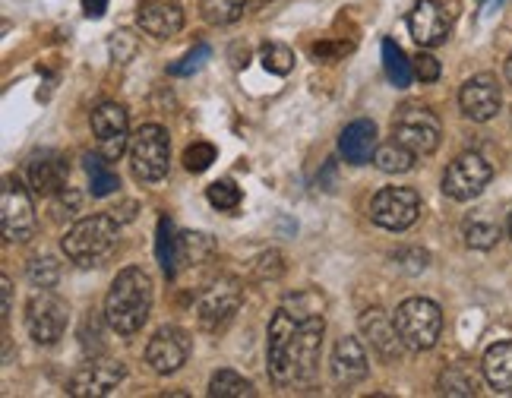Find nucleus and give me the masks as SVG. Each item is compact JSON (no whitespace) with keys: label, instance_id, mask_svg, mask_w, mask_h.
I'll return each instance as SVG.
<instances>
[{"label":"nucleus","instance_id":"21","mask_svg":"<svg viewBox=\"0 0 512 398\" xmlns=\"http://www.w3.org/2000/svg\"><path fill=\"white\" fill-rule=\"evenodd\" d=\"M136 23L155 38H174L184 29V10L177 4H168V0H146L140 13H136Z\"/></svg>","mask_w":512,"mask_h":398},{"label":"nucleus","instance_id":"3","mask_svg":"<svg viewBox=\"0 0 512 398\" xmlns=\"http://www.w3.org/2000/svg\"><path fill=\"white\" fill-rule=\"evenodd\" d=\"M117 241H121V222L114 215H86L67 231L61 250L70 263L89 269L102 266L117 250Z\"/></svg>","mask_w":512,"mask_h":398},{"label":"nucleus","instance_id":"36","mask_svg":"<svg viewBox=\"0 0 512 398\" xmlns=\"http://www.w3.org/2000/svg\"><path fill=\"white\" fill-rule=\"evenodd\" d=\"M209 57H212V48H209V45H196L193 51H187V54L181 57V61L171 64L168 73H171V76H193L196 70H203V67H206Z\"/></svg>","mask_w":512,"mask_h":398},{"label":"nucleus","instance_id":"12","mask_svg":"<svg viewBox=\"0 0 512 398\" xmlns=\"http://www.w3.org/2000/svg\"><path fill=\"white\" fill-rule=\"evenodd\" d=\"M124 376H127V370L121 361H111V357H89V361L70 376L67 392L76 398H102L121 386Z\"/></svg>","mask_w":512,"mask_h":398},{"label":"nucleus","instance_id":"33","mask_svg":"<svg viewBox=\"0 0 512 398\" xmlns=\"http://www.w3.org/2000/svg\"><path fill=\"white\" fill-rule=\"evenodd\" d=\"M206 199L219 212H234L241 206V187H234V181H215V184H209Z\"/></svg>","mask_w":512,"mask_h":398},{"label":"nucleus","instance_id":"42","mask_svg":"<svg viewBox=\"0 0 512 398\" xmlns=\"http://www.w3.org/2000/svg\"><path fill=\"white\" fill-rule=\"evenodd\" d=\"M0 288H4V320L13 313V285H10V278L4 275L0 278Z\"/></svg>","mask_w":512,"mask_h":398},{"label":"nucleus","instance_id":"27","mask_svg":"<svg viewBox=\"0 0 512 398\" xmlns=\"http://www.w3.org/2000/svg\"><path fill=\"white\" fill-rule=\"evenodd\" d=\"M383 70H386V79L396 89H408L411 76H415V67H411L405 51L396 42H392V38H383Z\"/></svg>","mask_w":512,"mask_h":398},{"label":"nucleus","instance_id":"30","mask_svg":"<svg viewBox=\"0 0 512 398\" xmlns=\"http://www.w3.org/2000/svg\"><path fill=\"white\" fill-rule=\"evenodd\" d=\"M203 19L209 26H231L247 10V0H200Z\"/></svg>","mask_w":512,"mask_h":398},{"label":"nucleus","instance_id":"15","mask_svg":"<svg viewBox=\"0 0 512 398\" xmlns=\"http://www.w3.org/2000/svg\"><path fill=\"white\" fill-rule=\"evenodd\" d=\"M361 335L370 342V348L377 351L386 364H396L402 361V351H405V342H402V335H399V326H396V316H389L386 310L380 307H370L361 313Z\"/></svg>","mask_w":512,"mask_h":398},{"label":"nucleus","instance_id":"38","mask_svg":"<svg viewBox=\"0 0 512 398\" xmlns=\"http://www.w3.org/2000/svg\"><path fill=\"white\" fill-rule=\"evenodd\" d=\"M411 67H415V76L421 79V83H437V79H440V61L433 54H427V51L418 54Z\"/></svg>","mask_w":512,"mask_h":398},{"label":"nucleus","instance_id":"32","mask_svg":"<svg viewBox=\"0 0 512 398\" xmlns=\"http://www.w3.org/2000/svg\"><path fill=\"white\" fill-rule=\"evenodd\" d=\"M260 61H263V67H266L272 76H288V73L294 70V51L285 48V45L269 42V45H263V51H260Z\"/></svg>","mask_w":512,"mask_h":398},{"label":"nucleus","instance_id":"7","mask_svg":"<svg viewBox=\"0 0 512 398\" xmlns=\"http://www.w3.org/2000/svg\"><path fill=\"white\" fill-rule=\"evenodd\" d=\"M392 136L415 155H433L440 146V117L424 105H402L392 117Z\"/></svg>","mask_w":512,"mask_h":398},{"label":"nucleus","instance_id":"41","mask_svg":"<svg viewBox=\"0 0 512 398\" xmlns=\"http://www.w3.org/2000/svg\"><path fill=\"white\" fill-rule=\"evenodd\" d=\"M111 215L117 218V222H133V218H136V203H130V199H127V203L121 206V209H111Z\"/></svg>","mask_w":512,"mask_h":398},{"label":"nucleus","instance_id":"40","mask_svg":"<svg viewBox=\"0 0 512 398\" xmlns=\"http://www.w3.org/2000/svg\"><path fill=\"white\" fill-rule=\"evenodd\" d=\"M348 51V45H332V42H320V45H313L310 48V54L317 57V61H323V64H332V61H339V57Z\"/></svg>","mask_w":512,"mask_h":398},{"label":"nucleus","instance_id":"43","mask_svg":"<svg viewBox=\"0 0 512 398\" xmlns=\"http://www.w3.org/2000/svg\"><path fill=\"white\" fill-rule=\"evenodd\" d=\"M108 10V0H86V16L89 19H102Z\"/></svg>","mask_w":512,"mask_h":398},{"label":"nucleus","instance_id":"18","mask_svg":"<svg viewBox=\"0 0 512 398\" xmlns=\"http://www.w3.org/2000/svg\"><path fill=\"white\" fill-rule=\"evenodd\" d=\"M26 174H29V187L35 196H54L67 187L70 165H67V158L57 152H38L32 155Z\"/></svg>","mask_w":512,"mask_h":398},{"label":"nucleus","instance_id":"2","mask_svg":"<svg viewBox=\"0 0 512 398\" xmlns=\"http://www.w3.org/2000/svg\"><path fill=\"white\" fill-rule=\"evenodd\" d=\"M152 278L143 269H124L117 272V278L111 282V291L105 297V323L117 332V335H136L152 313Z\"/></svg>","mask_w":512,"mask_h":398},{"label":"nucleus","instance_id":"23","mask_svg":"<svg viewBox=\"0 0 512 398\" xmlns=\"http://www.w3.org/2000/svg\"><path fill=\"white\" fill-rule=\"evenodd\" d=\"M462 234H465V244L471 250H494L497 241L503 237V228H500V222L494 218V212H490V209H478V212H471L465 218Z\"/></svg>","mask_w":512,"mask_h":398},{"label":"nucleus","instance_id":"13","mask_svg":"<svg viewBox=\"0 0 512 398\" xmlns=\"http://www.w3.org/2000/svg\"><path fill=\"white\" fill-rule=\"evenodd\" d=\"M92 133L98 152H102L108 162H117L127 149H130V121L127 111L114 102H105L92 111Z\"/></svg>","mask_w":512,"mask_h":398},{"label":"nucleus","instance_id":"5","mask_svg":"<svg viewBox=\"0 0 512 398\" xmlns=\"http://www.w3.org/2000/svg\"><path fill=\"white\" fill-rule=\"evenodd\" d=\"M396 326L408 351H430L443 332V310L427 297H408L396 307Z\"/></svg>","mask_w":512,"mask_h":398},{"label":"nucleus","instance_id":"39","mask_svg":"<svg viewBox=\"0 0 512 398\" xmlns=\"http://www.w3.org/2000/svg\"><path fill=\"white\" fill-rule=\"evenodd\" d=\"M396 260H399L408 272H421V269H427L430 256H427L424 250H399V253H396Z\"/></svg>","mask_w":512,"mask_h":398},{"label":"nucleus","instance_id":"16","mask_svg":"<svg viewBox=\"0 0 512 398\" xmlns=\"http://www.w3.org/2000/svg\"><path fill=\"white\" fill-rule=\"evenodd\" d=\"M459 105H462V114L468 117V121L487 124L490 117H497V111L503 105V95H500L497 79L490 76V73L471 76L468 83L462 86V92H459Z\"/></svg>","mask_w":512,"mask_h":398},{"label":"nucleus","instance_id":"22","mask_svg":"<svg viewBox=\"0 0 512 398\" xmlns=\"http://www.w3.org/2000/svg\"><path fill=\"white\" fill-rule=\"evenodd\" d=\"M481 370L490 389L500 395H512V342L490 345L481 361Z\"/></svg>","mask_w":512,"mask_h":398},{"label":"nucleus","instance_id":"20","mask_svg":"<svg viewBox=\"0 0 512 398\" xmlns=\"http://www.w3.org/2000/svg\"><path fill=\"white\" fill-rule=\"evenodd\" d=\"M373 152H377V124L367 117L351 121L339 136V155L348 165H367L373 162Z\"/></svg>","mask_w":512,"mask_h":398},{"label":"nucleus","instance_id":"14","mask_svg":"<svg viewBox=\"0 0 512 398\" xmlns=\"http://www.w3.org/2000/svg\"><path fill=\"white\" fill-rule=\"evenodd\" d=\"M190 348H193L190 345V335L184 329L165 326V329H159V332L149 338V345H146V364L152 367V373L171 376V373H177V370L187 364Z\"/></svg>","mask_w":512,"mask_h":398},{"label":"nucleus","instance_id":"46","mask_svg":"<svg viewBox=\"0 0 512 398\" xmlns=\"http://www.w3.org/2000/svg\"><path fill=\"white\" fill-rule=\"evenodd\" d=\"M506 231H509V237H512V209H509V218H506Z\"/></svg>","mask_w":512,"mask_h":398},{"label":"nucleus","instance_id":"25","mask_svg":"<svg viewBox=\"0 0 512 398\" xmlns=\"http://www.w3.org/2000/svg\"><path fill=\"white\" fill-rule=\"evenodd\" d=\"M83 168H86V174H89V190H92V196H111L117 187H121V181H117V174L111 171V165H108V158L102 155V152H86L83 155Z\"/></svg>","mask_w":512,"mask_h":398},{"label":"nucleus","instance_id":"31","mask_svg":"<svg viewBox=\"0 0 512 398\" xmlns=\"http://www.w3.org/2000/svg\"><path fill=\"white\" fill-rule=\"evenodd\" d=\"M478 389H481V383H478L475 370H468L462 364L443 370V376H440V392L443 395H478Z\"/></svg>","mask_w":512,"mask_h":398},{"label":"nucleus","instance_id":"8","mask_svg":"<svg viewBox=\"0 0 512 398\" xmlns=\"http://www.w3.org/2000/svg\"><path fill=\"white\" fill-rule=\"evenodd\" d=\"M0 225H4L7 244H26L35 234V206L29 187L13 174L4 177V187H0Z\"/></svg>","mask_w":512,"mask_h":398},{"label":"nucleus","instance_id":"17","mask_svg":"<svg viewBox=\"0 0 512 398\" xmlns=\"http://www.w3.org/2000/svg\"><path fill=\"white\" fill-rule=\"evenodd\" d=\"M408 29L421 48H437L449 38V19L437 0H418L415 10L408 13Z\"/></svg>","mask_w":512,"mask_h":398},{"label":"nucleus","instance_id":"37","mask_svg":"<svg viewBox=\"0 0 512 398\" xmlns=\"http://www.w3.org/2000/svg\"><path fill=\"white\" fill-rule=\"evenodd\" d=\"M253 275L256 278H269V282H275V278H282L285 275V256L279 250H269V253H260L256 256V263H253Z\"/></svg>","mask_w":512,"mask_h":398},{"label":"nucleus","instance_id":"26","mask_svg":"<svg viewBox=\"0 0 512 398\" xmlns=\"http://www.w3.org/2000/svg\"><path fill=\"white\" fill-rule=\"evenodd\" d=\"M415 158L418 155L408 146H402L399 139H392V143L377 146V152H373V165H377L383 174H408L415 168Z\"/></svg>","mask_w":512,"mask_h":398},{"label":"nucleus","instance_id":"44","mask_svg":"<svg viewBox=\"0 0 512 398\" xmlns=\"http://www.w3.org/2000/svg\"><path fill=\"white\" fill-rule=\"evenodd\" d=\"M478 4H481L484 13H494L497 7H503V0H478Z\"/></svg>","mask_w":512,"mask_h":398},{"label":"nucleus","instance_id":"6","mask_svg":"<svg viewBox=\"0 0 512 398\" xmlns=\"http://www.w3.org/2000/svg\"><path fill=\"white\" fill-rule=\"evenodd\" d=\"M70 323V307L51 288H38L26 304V332L38 345L61 342Z\"/></svg>","mask_w":512,"mask_h":398},{"label":"nucleus","instance_id":"45","mask_svg":"<svg viewBox=\"0 0 512 398\" xmlns=\"http://www.w3.org/2000/svg\"><path fill=\"white\" fill-rule=\"evenodd\" d=\"M506 79H509V86H512V54H509V61H506Z\"/></svg>","mask_w":512,"mask_h":398},{"label":"nucleus","instance_id":"1","mask_svg":"<svg viewBox=\"0 0 512 398\" xmlns=\"http://www.w3.org/2000/svg\"><path fill=\"white\" fill-rule=\"evenodd\" d=\"M323 332V301L313 291L291 294L272 313L266 332V364L275 386H301L317 376Z\"/></svg>","mask_w":512,"mask_h":398},{"label":"nucleus","instance_id":"34","mask_svg":"<svg viewBox=\"0 0 512 398\" xmlns=\"http://www.w3.org/2000/svg\"><path fill=\"white\" fill-rule=\"evenodd\" d=\"M57 278H61V266H57L51 256H38L29 263V282L35 288H54Z\"/></svg>","mask_w":512,"mask_h":398},{"label":"nucleus","instance_id":"19","mask_svg":"<svg viewBox=\"0 0 512 398\" xmlns=\"http://www.w3.org/2000/svg\"><path fill=\"white\" fill-rule=\"evenodd\" d=\"M367 370H370L367 351L358 338H351V335L339 338L336 351H332V380L339 386H354V383L367 380Z\"/></svg>","mask_w":512,"mask_h":398},{"label":"nucleus","instance_id":"11","mask_svg":"<svg viewBox=\"0 0 512 398\" xmlns=\"http://www.w3.org/2000/svg\"><path fill=\"white\" fill-rule=\"evenodd\" d=\"M494 177V168H490L478 152H462L456 162H449L446 174H443V193L456 203H471L484 193V187Z\"/></svg>","mask_w":512,"mask_h":398},{"label":"nucleus","instance_id":"35","mask_svg":"<svg viewBox=\"0 0 512 398\" xmlns=\"http://www.w3.org/2000/svg\"><path fill=\"white\" fill-rule=\"evenodd\" d=\"M212 162H215V146H212V143H193V146H187V152H184V168H187L190 174H203V171H209Z\"/></svg>","mask_w":512,"mask_h":398},{"label":"nucleus","instance_id":"29","mask_svg":"<svg viewBox=\"0 0 512 398\" xmlns=\"http://www.w3.org/2000/svg\"><path fill=\"white\" fill-rule=\"evenodd\" d=\"M209 395L212 398H253L256 389L241 373L219 370V373H212V380H209Z\"/></svg>","mask_w":512,"mask_h":398},{"label":"nucleus","instance_id":"9","mask_svg":"<svg viewBox=\"0 0 512 398\" xmlns=\"http://www.w3.org/2000/svg\"><path fill=\"white\" fill-rule=\"evenodd\" d=\"M241 282L231 275H222L215 278L212 285H206V291L200 294V301H196V320L206 332H219L231 323V316L238 313L241 307Z\"/></svg>","mask_w":512,"mask_h":398},{"label":"nucleus","instance_id":"10","mask_svg":"<svg viewBox=\"0 0 512 398\" xmlns=\"http://www.w3.org/2000/svg\"><path fill=\"white\" fill-rule=\"evenodd\" d=\"M421 196L411 187H386L370 199V222L386 231H405L418 222Z\"/></svg>","mask_w":512,"mask_h":398},{"label":"nucleus","instance_id":"28","mask_svg":"<svg viewBox=\"0 0 512 398\" xmlns=\"http://www.w3.org/2000/svg\"><path fill=\"white\" fill-rule=\"evenodd\" d=\"M155 256H159V266L168 278H174L181 272L177 266V231H174V222L168 215L159 218V234H155Z\"/></svg>","mask_w":512,"mask_h":398},{"label":"nucleus","instance_id":"24","mask_svg":"<svg viewBox=\"0 0 512 398\" xmlns=\"http://www.w3.org/2000/svg\"><path fill=\"white\" fill-rule=\"evenodd\" d=\"M215 253V241L203 231H184L177 234V266H200L206 260H212Z\"/></svg>","mask_w":512,"mask_h":398},{"label":"nucleus","instance_id":"4","mask_svg":"<svg viewBox=\"0 0 512 398\" xmlns=\"http://www.w3.org/2000/svg\"><path fill=\"white\" fill-rule=\"evenodd\" d=\"M130 168L133 177L143 184L162 181L171 168V139L159 124H143L130 136Z\"/></svg>","mask_w":512,"mask_h":398}]
</instances>
